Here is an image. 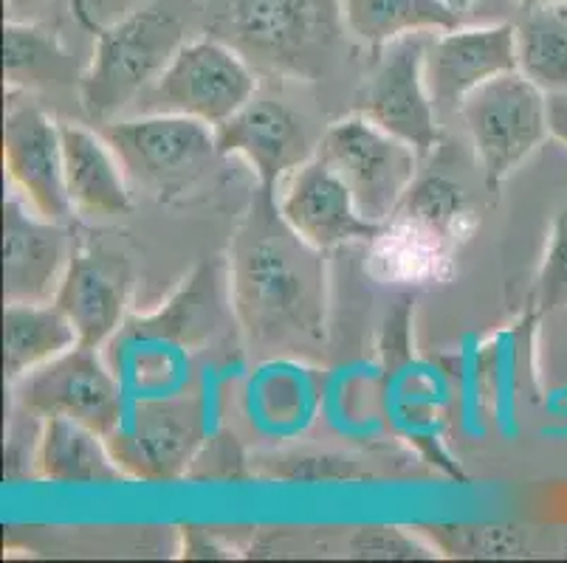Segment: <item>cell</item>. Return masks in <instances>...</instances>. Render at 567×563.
<instances>
[{"mask_svg": "<svg viewBox=\"0 0 567 563\" xmlns=\"http://www.w3.org/2000/svg\"><path fill=\"white\" fill-rule=\"evenodd\" d=\"M229 296L237 327L266 358H308L324 347V251L282 220L275 192L260 189L229 246Z\"/></svg>", "mask_w": 567, "mask_h": 563, "instance_id": "6da1fadb", "label": "cell"}, {"mask_svg": "<svg viewBox=\"0 0 567 563\" xmlns=\"http://www.w3.org/2000/svg\"><path fill=\"white\" fill-rule=\"evenodd\" d=\"M226 316H235L229 268L206 262L162 310L118 330L113 338V347L122 355L116 375L136 389V397L175 392V372H182L184 355L204 347Z\"/></svg>", "mask_w": 567, "mask_h": 563, "instance_id": "7a4b0ae2", "label": "cell"}, {"mask_svg": "<svg viewBox=\"0 0 567 563\" xmlns=\"http://www.w3.org/2000/svg\"><path fill=\"white\" fill-rule=\"evenodd\" d=\"M187 43L184 23L164 7L118 14L96 34L94 60L80 82L82 111L91 122L111 124L136 105L151 82Z\"/></svg>", "mask_w": 567, "mask_h": 563, "instance_id": "3957f363", "label": "cell"}, {"mask_svg": "<svg viewBox=\"0 0 567 563\" xmlns=\"http://www.w3.org/2000/svg\"><path fill=\"white\" fill-rule=\"evenodd\" d=\"M133 189L169 204L184 198L224 158L215 127L187 116L133 113L102 127Z\"/></svg>", "mask_w": 567, "mask_h": 563, "instance_id": "277c9868", "label": "cell"}, {"mask_svg": "<svg viewBox=\"0 0 567 563\" xmlns=\"http://www.w3.org/2000/svg\"><path fill=\"white\" fill-rule=\"evenodd\" d=\"M337 23H342L339 0H224L215 38L249 62L308 76L331 49Z\"/></svg>", "mask_w": 567, "mask_h": 563, "instance_id": "5b68a950", "label": "cell"}, {"mask_svg": "<svg viewBox=\"0 0 567 563\" xmlns=\"http://www.w3.org/2000/svg\"><path fill=\"white\" fill-rule=\"evenodd\" d=\"M251 62L220 38H198L175 51L167 69L131 107L133 113H167L220 127L255 96Z\"/></svg>", "mask_w": 567, "mask_h": 563, "instance_id": "8992f818", "label": "cell"}, {"mask_svg": "<svg viewBox=\"0 0 567 563\" xmlns=\"http://www.w3.org/2000/svg\"><path fill=\"white\" fill-rule=\"evenodd\" d=\"M105 440L127 479H182L209 440L206 400L187 389L142 395Z\"/></svg>", "mask_w": 567, "mask_h": 563, "instance_id": "52a82bcc", "label": "cell"}, {"mask_svg": "<svg viewBox=\"0 0 567 563\" xmlns=\"http://www.w3.org/2000/svg\"><path fill=\"white\" fill-rule=\"evenodd\" d=\"M353 195L362 217L373 226L393 220L417 178V149L386 133L362 113L333 122L313 149Z\"/></svg>", "mask_w": 567, "mask_h": 563, "instance_id": "ba28073f", "label": "cell"}, {"mask_svg": "<svg viewBox=\"0 0 567 563\" xmlns=\"http://www.w3.org/2000/svg\"><path fill=\"white\" fill-rule=\"evenodd\" d=\"M457 113L492 186L503 184L550 136L548 93L519 71L494 76L468 93Z\"/></svg>", "mask_w": 567, "mask_h": 563, "instance_id": "9c48e42d", "label": "cell"}, {"mask_svg": "<svg viewBox=\"0 0 567 563\" xmlns=\"http://www.w3.org/2000/svg\"><path fill=\"white\" fill-rule=\"evenodd\" d=\"M18 409L34 417H69L111 437L125 417V384L100 350L76 344L12 384Z\"/></svg>", "mask_w": 567, "mask_h": 563, "instance_id": "30bf717a", "label": "cell"}, {"mask_svg": "<svg viewBox=\"0 0 567 563\" xmlns=\"http://www.w3.org/2000/svg\"><path fill=\"white\" fill-rule=\"evenodd\" d=\"M432 34H410L381 45V56L359 91V113L395 138L430 155L437 144V107L424 76Z\"/></svg>", "mask_w": 567, "mask_h": 563, "instance_id": "8fae6325", "label": "cell"}, {"mask_svg": "<svg viewBox=\"0 0 567 563\" xmlns=\"http://www.w3.org/2000/svg\"><path fill=\"white\" fill-rule=\"evenodd\" d=\"M3 167L9 189L40 217L63 226L74 217L65 189L63 124L38 105L9 107L3 122Z\"/></svg>", "mask_w": 567, "mask_h": 563, "instance_id": "7c38bea8", "label": "cell"}, {"mask_svg": "<svg viewBox=\"0 0 567 563\" xmlns=\"http://www.w3.org/2000/svg\"><path fill=\"white\" fill-rule=\"evenodd\" d=\"M275 204L282 220L319 251L373 240L381 231V226L364 220L344 180L317 155L282 178L275 189Z\"/></svg>", "mask_w": 567, "mask_h": 563, "instance_id": "4fadbf2b", "label": "cell"}, {"mask_svg": "<svg viewBox=\"0 0 567 563\" xmlns=\"http://www.w3.org/2000/svg\"><path fill=\"white\" fill-rule=\"evenodd\" d=\"M508 71H517L512 23L457 25L426 43L424 76L437 111H461L468 93Z\"/></svg>", "mask_w": 567, "mask_h": 563, "instance_id": "5bb4252c", "label": "cell"}, {"mask_svg": "<svg viewBox=\"0 0 567 563\" xmlns=\"http://www.w3.org/2000/svg\"><path fill=\"white\" fill-rule=\"evenodd\" d=\"M131 299V271L125 257L105 248L74 246L54 304L74 327L76 341L85 347H105L125 327Z\"/></svg>", "mask_w": 567, "mask_h": 563, "instance_id": "9a60e30c", "label": "cell"}, {"mask_svg": "<svg viewBox=\"0 0 567 563\" xmlns=\"http://www.w3.org/2000/svg\"><path fill=\"white\" fill-rule=\"evenodd\" d=\"M69 231L51 223L14 189L3 209V296L7 302H54L71 260Z\"/></svg>", "mask_w": 567, "mask_h": 563, "instance_id": "2e32d148", "label": "cell"}, {"mask_svg": "<svg viewBox=\"0 0 567 563\" xmlns=\"http://www.w3.org/2000/svg\"><path fill=\"white\" fill-rule=\"evenodd\" d=\"M215 136L220 155L244 158L266 192H275L282 178L306 164L317 149L302 118L268 96H251L235 116L215 127Z\"/></svg>", "mask_w": 567, "mask_h": 563, "instance_id": "e0dca14e", "label": "cell"}, {"mask_svg": "<svg viewBox=\"0 0 567 563\" xmlns=\"http://www.w3.org/2000/svg\"><path fill=\"white\" fill-rule=\"evenodd\" d=\"M63 158L65 189L74 215L107 220L133 209L131 180L102 133L63 122Z\"/></svg>", "mask_w": 567, "mask_h": 563, "instance_id": "ac0fdd59", "label": "cell"}, {"mask_svg": "<svg viewBox=\"0 0 567 563\" xmlns=\"http://www.w3.org/2000/svg\"><path fill=\"white\" fill-rule=\"evenodd\" d=\"M38 473L54 484L127 482V473L116 465L105 437L69 417L40 420Z\"/></svg>", "mask_w": 567, "mask_h": 563, "instance_id": "d6986e66", "label": "cell"}, {"mask_svg": "<svg viewBox=\"0 0 567 563\" xmlns=\"http://www.w3.org/2000/svg\"><path fill=\"white\" fill-rule=\"evenodd\" d=\"M348 34L368 45H386L410 34H437L463 25L450 0H339Z\"/></svg>", "mask_w": 567, "mask_h": 563, "instance_id": "ffe728a7", "label": "cell"}, {"mask_svg": "<svg viewBox=\"0 0 567 563\" xmlns=\"http://www.w3.org/2000/svg\"><path fill=\"white\" fill-rule=\"evenodd\" d=\"M76 344L74 327L54 302H7L3 366L9 386Z\"/></svg>", "mask_w": 567, "mask_h": 563, "instance_id": "44dd1931", "label": "cell"}, {"mask_svg": "<svg viewBox=\"0 0 567 563\" xmlns=\"http://www.w3.org/2000/svg\"><path fill=\"white\" fill-rule=\"evenodd\" d=\"M512 25L519 74L545 93L567 91V3L523 7Z\"/></svg>", "mask_w": 567, "mask_h": 563, "instance_id": "7402d4cb", "label": "cell"}, {"mask_svg": "<svg viewBox=\"0 0 567 563\" xmlns=\"http://www.w3.org/2000/svg\"><path fill=\"white\" fill-rule=\"evenodd\" d=\"M393 220L432 237L443 248H450L452 254L468 240V234L477 226L463 186H457L450 178H443V175L415 178V184L404 195Z\"/></svg>", "mask_w": 567, "mask_h": 563, "instance_id": "603a6c76", "label": "cell"}, {"mask_svg": "<svg viewBox=\"0 0 567 563\" xmlns=\"http://www.w3.org/2000/svg\"><path fill=\"white\" fill-rule=\"evenodd\" d=\"M452 251L412 226L390 220L370 240V273L381 282H435L452 271Z\"/></svg>", "mask_w": 567, "mask_h": 563, "instance_id": "cb8c5ba5", "label": "cell"}, {"mask_svg": "<svg viewBox=\"0 0 567 563\" xmlns=\"http://www.w3.org/2000/svg\"><path fill=\"white\" fill-rule=\"evenodd\" d=\"M421 535L435 552L463 561H503L525 552V535L512 524H432Z\"/></svg>", "mask_w": 567, "mask_h": 563, "instance_id": "d4e9b609", "label": "cell"}, {"mask_svg": "<svg viewBox=\"0 0 567 563\" xmlns=\"http://www.w3.org/2000/svg\"><path fill=\"white\" fill-rule=\"evenodd\" d=\"M60 51L54 49V40L45 31L34 25H7V76L9 82H38L49 71H54V62H60Z\"/></svg>", "mask_w": 567, "mask_h": 563, "instance_id": "484cf974", "label": "cell"}, {"mask_svg": "<svg viewBox=\"0 0 567 563\" xmlns=\"http://www.w3.org/2000/svg\"><path fill=\"white\" fill-rule=\"evenodd\" d=\"M534 302L543 310L567 307V204L550 223L543 262L536 271Z\"/></svg>", "mask_w": 567, "mask_h": 563, "instance_id": "4316f807", "label": "cell"}, {"mask_svg": "<svg viewBox=\"0 0 567 563\" xmlns=\"http://www.w3.org/2000/svg\"><path fill=\"white\" fill-rule=\"evenodd\" d=\"M350 550L355 557H373V561H412V557H430L432 546L412 539L399 526H362L350 539Z\"/></svg>", "mask_w": 567, "mask_h": 563, "instance_id": "83f0119b", "label": "cell"}, {"mask_svg": "<svg viewBox=\"0 0 567 563\" xmlns=\"http://www.w3.org/2000/svg\"><path fill=\"white\" fill-rule=\"evenodd\" d=\"M548 131L567 147V91L548 93Z\"/></svg>", "mask_w": 567, "mask_h": 563, "instance_id": "f1b7e54d", "label": "cell"}, {"mask_svg": "<svg viewBox=\"0 0 567 563\" xmlns=\"http://www.w3.org/2000/svg\"><path fill=\"white\" fill-rule=\"evenodd\" d=\"M536 3H567V0H519V7H536Z\"/></svg>", "mask_w": 567, "mask_h": 563, "instance_id": "f546056e", "label": "cell"}, {"mask_svg": "<svg viewBox=\"0 0 567 563\" xmlns=\"http://www.w3.org/2000/svg\"><path fill=\"white\" fill-rule=\"evenodd\" d=\"M450 3L457 9V12L463 14V12H466V9H468V3H472V0H450Z\"/></svg>", "mask_w": 567, "mask_h": 563, "instance_id": "4dcf8cb0", "label": "cell"}]
</instances>
